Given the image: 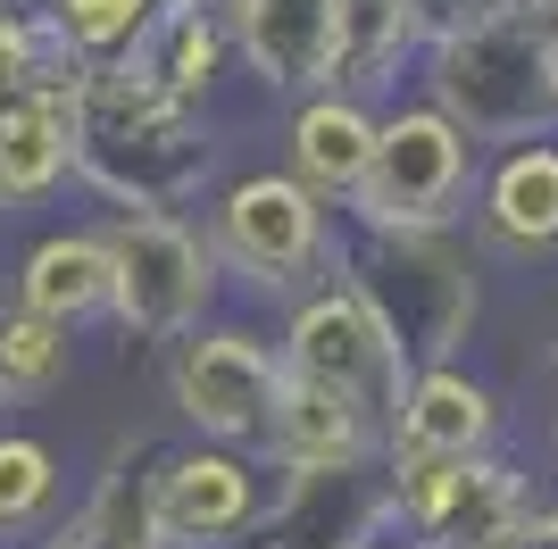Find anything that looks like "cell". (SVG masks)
Returning <instances> with one entry per match:
<instances>
[{"mask_svg":"<svg viewBox=\"0 0 558 549\" xmlns=\"http://www.w3.org/2000/svg\"><path fill=\"white\" fill-rule=\"evenodd\" d=\"M75 183L109 208H192L217 183L209 109H184L125 68H93L75 100Z\"/></svg>","mask_w":558,"mask_h":549,"instance_id":"6da1fadb","label":"cell"},{"mask_svg":"<svg viewBox=\"0 0 558 549\" xmlns=\"http://www.w3.org/2000/svg\"><path fill=\"white\" fill-rule=\"evenodd\" d=\"M333 274L375 308V325L400 342L409 366L466 358L484 325V258L466 233H359L342 225Z\"/></svg>","mask_w":558,"mask_h":549,"instance_id":"7a4b0ae2","label":"cell"},{"mask_svg":"<svg viewBox=\"0 0 558 549\" xmlns=\"http://www.w3.org/2000/svg\"><path fill=\"white\" fill-rule=\"evenodd\" d=\"M409 84L459 125L475 150L500 142H534L558 134V75H550V42L525 17H459L425 42Z\"/></svg>","mask_w":558,"mask_h":549,"instance_id":"3957f363","label":"cell"},{"mask_svg":"<svg viewBox=\"0 0 558 549\" xmlns=\"http://www.w3.org/2000/svg\"><path fill=\"white\" fill-rule=\"evenodd\" d=\"M201 233H209L217 267H226V292H251L267 308L301 300L308 283H326L333 251H342V217L283 167L217 175L209 200H201Z\"/></svg>","mask_w":558,"mask_h":549,"instance_id":"277c9868","label":"cell"},{"mask_svg":"<svg viewBox=\"0 0 558 549\" xmlns=\"http://www.w3.org/2000/svg\"><path fill=\"white\" fill-rule=\"evenodd\" d=\"M109 333L134 350H167L192 325L226 308V267H217L201 217L184 208H109Z\"/></svg>","mask_w":558,"mask_h":549,"instance_id":"5b68a950","label":"cell"},{"mask_svg":"<svg viewBox=\"0 0 558 549\" xmlns=\"http://www.w3.org/2000/svg\"><path fill=\"white\" fill-rule=\"evenodd\" d=\"M475 167H484V150L425 91H400L375 117V159L359 175V192H350L342 225H359V233H459Z\"/></svg>","mask_w":558,"mask_h":549,"instance_id":"8992f818","label":"cell"},{"mask_svg":"<svg viewBox=\"0 0 558 549\" xmlns=\"http://www.w3.org/2000/svg\"><path fill=\"white\" fill-rule=\"evenodd\" d=\"M276 391H283V350L251 317H209L184 342H167V408H175L184 441H226V450L258 457Z\"/></svg>","mask_w":558,"mask_h":549,"instance_id":"52a82bcc","label":"cell"},{"mask_svg":"<svg viewBox=\"0 0 558 549\" xmlns=\"http://www.w3.org/2000/svg\"><path fill=\"white\" fill-rule=\"evenodd\" d=\"M384 475H392V533L417 549H509L517 525L534 516V475L509 450L425 457Z\"/></svg>","mask_w":558,"mask_h":549,"instance_id":"ba28073f","label":"cell"},{"mask_svg":"<svg viewBox=\"0 0 558 549\" xmlns=\"http://www.w3.org/2000/svg\"><path fill=\"white\" fill-rule=\"evenodd\" d=\"M276 350H283V366H292L301 383H326L333 400L367 408L375 425H392L400 383H409V358H400V342L375 325V308L350 292L342 274L308 283L301 300H283Z\"/></svg>","mask_w":558,"mask_h":549,"instance_id":"9c48e42d","label":"cell"},{"mask_svg":"<svg viewBox=\"0 0 558 549\" xmlns=\"http://www.w3.org/2000/svg\"><path fill=\"white\" fill-rule=\"evenodd\" d=\"M276 475L226 441H167L150 457V533L159 549H242L267 516Z\"/></svg>","mask_w":558,"mask_h":549,"instance_id":"30bf717a","label":"cell"},{"mask_svg":"<svg viewBox=\"0 0 558 549\" xmlns=\"http://www.w3.org/2000/svg\"><path fill=\"white\" fill-rule=\"evenodd\" d=\"M459 233L475 242L484 267H550L558 258V134L484 150Z\"/></svg>","mask_w":558,"mask_h":549,"instance_id":"8fae6325","label":"cell"},{"mask_svg":"<svg viewBox=\"0 0 558 549\" xmlns=\"http://www.w3.org/2000/svg\"><path fill=\"white\" fill-rule=\"evenodd\" d=\"M375 541H392V475H384V457L276 475L267 516H258V533L242 549H375Z\"/></svg>","mask_w":558,"mask_h":549,"instance_id":"7c38bea8","label":"cell"},{"mask_svg":"<svg viewBox=\"0 0 558 549\" xmlns=\"http://www.w3.org/2000/svg\"><path fill=\"white\" fill-rule=\"evenodd\" d=\"M500 425H509V400H500V383L475 375L466 358L409 366L400 408H392V425H384V466H425V457L500 450Z\"/></svg>","mask_w":558,"mask_h":549,"instance_id":"4fadbf2b","label":"cell"},{"mask_svg":"<svg viewBox=\"0 0 558 549\" xmlns=\"http://www.w3.org/2000/svg\"><path fill=\"white\" fill-rule=\"evenodd\" d=\"M226 42L233 75H251L267 100L326 91L342 68V0H233Z\"/></svg>","mask_w":558,"mask_h":549,"instance_id":"5bb4252c","label":"cell"},{"mask_svg":"<svg viewBox=\"0 0 558 549\" xmlns=\"http://www.w3.org/2000/svg\"><path fill=\"white\" fill-rule=\"evenodd\" d=\"M375 117H384V100H367V91H342V84L301 91L292 117H283V159L276 167L292 183H308L342 217L359 175H367V159H375Z\"/></svg>","mask_w":558,"mask_h":549,"instance_id":"9a60e30c","label":"cell"},{"mask_svg":"<svg viewBox=\"0 0 558 549\" xmlns=\"http://www.w3.org/2000/svg\"><path fill=\"white\" fill-rule=\"evenodd\" d=\"M384 457V425L367 408L333 400L326 383H301L283 366V391H276V416L258 434V466L267 475H308V466H367Z\"/></svg>","mask_w":558,"mask_h":549,"instance_id":"2e32d148","label":"cell"},{"mask_svg":"<svg viewBox=\"0 0 558 549\" xmlns=\"http://www.w3.org/2000/svg\"><path fill=\"white\" fill-rule=\"evenodd\" d=\"M9 300L34 308V317H50V325H68V333L109 325V233L100 225L43 233V242L17 258V274H9Z\"/></svg>","mask_w":558,"mask_h":549,"instance_id":"e0dca14e","label":"cell"},{"mask_svg":"<svg viewBox=\"0 0 558 549\" xmlns=\"http://www.w3.org/2000/svg\"><path fill=\"white\" fill-rule=\"evenodd\" d=\"M125 75H142L150 91H167V100H184V109H209L217 84L233 75V42H226V25L209 17V9H167L159 0V17L142 25V42L117 59Z\"/></svg>","mask_w":558,"mask_h":549,"instance_id":"ac0fdd59","label":"cell"},{"mask_svg":"<svg viewBox=\"0 0 558 549\" xmlns=\"http://www.w3.org/2000/svg\"><path fill=\"white\" fill-rule=\"evenodd\" d=\"M425 42H434L425 0H342V68H333V84L367 91V100H400Z\"/></svg>","mask_w":558,"mask_h":549,"instance_id":"d6986e66","label":"cell"},{"mask_svg":"<svg viewBox=\"0 0 558 549\" xmlns=\"http://www.w3.org/2000/svg\"><path fill=\"white\" fill-rule=\"evenodd\" d=\"M150 441H125V450L109 457L93 475V491L75 508H59V525L34 533V549H159V533H150Z\"/></svg>","mask_w":558,"mask_h":549,"instance_id":"ffe728a7","label":"cell"},{"mask_svg":"<svg viewBox=\"0 0 558 549\" xmlns=\"http://www.w3.org/2000/svg\"><path fill=\"white\" fill-rule=\"evenodd\" d=\"M75 183V109L17 100L0 109V208H43Z\"/></svg>","mask_w":558,"mask_h":549,"instance_id":"44dd1931","label":"cell"},{"mask_svg":"<svg viewBox=\"0 0 558 549\" xmlns=\"http://www.w3.org/2000/svg\"><path fill=\"white\" fill-rule=\"evenodd\" d=\"M75 375V333L34 317L17 300H0V408H43Z\"/></svg>","mask_w":558,"mask_h":549,"instance_id":"7402d4cb","label":"cell"},{"mask_svg":"<svg viewBox=\"0 0 558 549\" xmlns=\"http://www.w3.org/2000/svg\"><path fill=\"white\" fill-rule=\"evenodd\" d=\"M68 508V457L25 425H0V541H34Z\"/></svg>","mask_w":558,"mask_h":549,"instance_id":"603a6c76","label":"cell"},{"mask_svg":"<svg viewBox=\"0 0 558 549\" xmlns=\"http://www.w3.org/2000/svg\"><path fill=\"white\" fill-rule=\"evenodd\" d=\"M25 9H34L75 59H93V68H117V59L142 42V25L159 17V0H25Z\"/></svg>","mask_w":558,"mask_h":549,"instance_id":"cb8c5ba5","label":"cell"},{"mask_svg":"<svg viewBox=\"0 0 558 549\" xmlns=\"http://www.w3.org/2000/svg\"><path fill=\"white\" fill-rule=\"evenodd\" d=\"M34 59H43V17L25 0H0V109L34 100Z\"/></svg>","mask_w":558,"mask_h":549,"instance_id":"d4e9b609","label":"cell"},{"mask_svg":"<svg viewBox=\"0 0 558 549\" xmlns=\"http://www.w3.org/2000/svg\"><path fill=\"white\" fill-rule=\"evenodd\" d=\"M509 549H558V500H534V516L517 525Z\"/></svg>","mask_w":558,"mask_h":549,"instance_id":"484cf974","label":"cell"},{"mask_svg":"<svg viewBox=\"0 0 558 549\" xmlns=\"http://www.w3.org/2000/svg\"><path fill=\"white\" fill-rule=\"evenodd\" d=\"M450 17H534V0H450Z\"/></svg>","mask_w":558,"mask_h":549,"instance_id":"4316f807","label":"cell"},{"mask_svg":"<svg viewBox=\"0 0 558 549\" xmlns=\"http://www.w3.org/2000/svg\"><path fill=\"white\" fill-rule=\"evenodd\" d=\"M525 25H534L542 42H550V50H558V0H534V17H525Z\"/></svg>","mask_w":558,"mask_h":549,"instance_id":"83f0119b","label":"cell"},{"mask_svg":"<svg viewBox=\"0 0 558 549\" xmlns=\"http://www.w3.org/2000/svg\"><path fill=\"white\" fill-rule=\"evenodd\" d=\"M167 9H209V17H217V25H226V17H233V0H167Z\"/></svg>","mask_w":558,"mask_h":549,"instance_id":"f1b7e54d","label":"cell"},{"mask_svg":"<svg viewBox=\"0 0 558 549\" xmlns=\"http://www.w3.org/2000/svg\"><path fill=\"white\" fill-rule=\"evenodd\" d=\"M375 549H417V541H400V533H392V541H375Z\"/></svg>","mask_w":558,"mask_h":549,"instance_id":"f546056e","label":"cell"},{"mask_svg":"<svg viewBox=\"0 0 558 549\" xmlns=\"http://www.w3.org/2000/svg\"><path fill=\"white\" fill-rule=\"evenodd\" d=\"M550 75H558V50H550Z\"/></svg>","mask_w":558,"mask_h":549,"instance_id":"4dcf8cb0","label":"cell"}]
</instances>
